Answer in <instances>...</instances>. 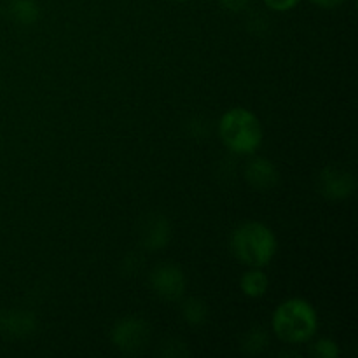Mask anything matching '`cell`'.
Returning <instances> with one entry per match:
<instances>
[{
	"label": "cell",
	"mask_w": 358,
	"mask_h": 358,
	"mask_svg": "<svg viewBox=\"0 0 358 358\" xmlns=\"http://www.w3.org/2000/svg\"><path fill=\"white\" fill-rule=\"evenodd\" d=\"M229 245L236 261L248 268H266L278 252L276 234L257 220L240 224L231 234Z\"/></svg>",
	"instance_id": "cell-1"
},
{
	"label": "cell",
	"mask_w": 358,
	"mask_h": 358,
	"mask_svg": "<svg viewBox=\"0 0 358 358\" xmlns=\"http://www.w3.org/2000/svg\"><path fill=\"white\" fill-rule=\"evenodd\" d=\"M271 327L276 338L287 345L311 341L318 331V313L303 297H290L273 311Z\"/></svg>",
	"instance_id": "cell-2"
},
{
	"label": "cell",
	"mask_w": 358,
	"mask_h": 358,
	"mask_svg": "<svg viewBox=\"0 0 358 358\" xmlns=\"http://www.w3.org/2000/svg\"><path fill=\"white\" fill-rule=\"evenodd\" d=\"M219 138L236 156H254L264 140L257 115L245 107H233L219 119Z\"/></svg>",
	"instance_id": "cell-3"
},
{
	"label": "cell",
	"mask_w": 358,
	"mask_h": 358,
	"mask_svg": "<svg viewBox=\"0 0 358 358\" xmlns=\"http://www.w3.org/2000/svg\"><path fill=\"white\" fill-rule=\"evenodd\" d=\"M112 345L124 353H140L150 341V325L140 317H124L110 331Z\"/></svg>",
	"instance_id": "cell-4"
},
{
	"label": "cell",
	"mask_w": 358,
	"mask_h": 358,
	"mask_svg": "<svg viewBox=\"0 0 358 358\" xmlns=\"http://www.w3.org/2000/svg\"><path fill=\"white\" fill-rule=\"evenodd\" d=\"M149 283L152 292L159 299L175 303L184 296L187 280H185V273L182 271L180 266L173 264V262H163L150 271Z\"/></svg>",
	"instance_id": "cell-5"
},
{
	"label": "cell",
	"mask_w": 358,
	"mask_h": 358,
	"mask_svg": "<svg viewBox=\"0 0 358 358\" xmlns=\"http://www.w3.org/2000/svg\"><path fill=\"white\" fill-rule=\"evenodd\" d=\"M355 177L338 168H325L318 177V191L327 199H346L355 192Z\"/></svg>",
	"instance_id": "cell-6"
},
{
	"label": "cell",
	"mask_w": 358,
	"mask_h": 358,
	"mask_svg": "<svg viewBox=\"0 0 358 358\" xmlns=\"http://www.w3.org/2000/svg\"><path fill=\"white\" fill-rule=\"evenodd\" d=\"M245 178L257 191H269L280 182V171L268 157H254L245 168Z\"/></svg>",
	"instance_id": "cell-7"
},
{
	"label": "cell",
	"mask_w": 358,
	"mask_h": 358,
	"mask_svg": "<svg viewBox=\"0 0 358 358\" xmlns=\"http://www.w3.org/2000/svg\"><path fill=\"white\" fill-rule=\"evenodd\" d=\"M37 329V318L34 313L23 310H10L0 313V332L9 338H27Z\"/></svg>",
	"instance_id": "cell-8"
},
{
	"label": "cell",
	"mask_w": 358,
	"mask_h": 358,
	"mask_svg": "<svg viewBox=\"0 0 358 358\" xmlns=\"http://www.w3.org/2000/svg\"><path fill=\"white\" fill-rule=\"evenodd\" d=\"M170 238H171V227L166 217L157 215L154 217V219L147 220V227L142 233L143 247L149 248V250L152 252L163 250V248H166Z\"/></svg>",
	"instance_id": "cell-9"
},
{
	"label": "cell",
	"mask_w": 358,
	"mask_h": 358,
	"mask_svg": "<svg viewBox=\"0 0 358 358\" xmlns=\"http://www.w3.org/2000/svg\"><path fill=\"white\" fill-rule=\"evenodd\" d=\"M240 289L243 292V296L250 297V299H259L269 289L268 275L262 271V268H250L241 276Z\"/></svg>",
	"instance_id": "cell-10"
},
{
	"label": "cell",
	"mask_w": 358,
	"mask_h": 358,
	"mask_svg": "<svg viewBox=\"0 0 358 358\" xmlns=\"http://www.w3.org/2000/svg\"><path fill=\"white\" fill-rule=\"evenodd\" d=\"M7 10H9L13 21L23 24V27L37 23V20L41 17V7L35 0H10Z\"/></svg>",
	"instance_id": "cell-11"
},
{
	"label": "cell",
	"mask_w": 358,
	"mask_h": 358,
	"mask_svg": "<svg viewBox=\"0 0 358 358\" xmlns=\"http://www.w3.org/2000/svg\"><path fill=\"white\" fill-rule=\"evenodd\" d=\"M182 317L192 327H199L206 322L208 318V306L205 304V301L198 299V297H191V299H185L182 304Z\"/></svg>",
	"instance_id": "cell-12"
},
{
	"label": "cell",
	"mask_w": 358,
	"mask_h": 358,
	"mask_svg": "<svg viewBox=\"0 0 358 358\" xmlns=\"http://www.w3.org/2000/svg\"><path fill=\"white\" fill-rule=\"evenodd\" d=\"M268 334L264 332V329L255 327L245 334L243 341H241V345H243L241 348H243V352L255 355V353H261L268 346Z\"/></svg>",
	"instance_id": "cell-13"
},
{
	"label": "cell",
	"mask_w": 358,
	"mask_h": 358,
	"mask_svg": "<svg viewBox=\"0 0 358 358\" xmlns=\"http://www.w3.org/2000/svg\"><path fill=\"white\" fill-rule=\"evenodd\" d=\"M311 353L318 358H338L341 355V350H339V345L334 339L322 338L311 345Z\"/></svg>",
	"instance_id": "cell-14"
},
{
	"label": "cell",
	"mask_w": 358,
	"mask_h": 358,
	"mask_svg": "<svg viewBox=\"0 0 358 358\" xmlns=\"http://www.w3.org/2000/svg\"><path fill=\"white\" fill-rule=\"evenodd\" d=\"M299 2L301 0H264V6L275 13H287V10L294 9Z\"/></svg>",
	"instance_id": "cell-15"
},
{
	"label": "cell",
	"mask_w": 358,
	"mask_h": 358,
	"mask_svg": "<svg viewBox=\"0 0 358 358\" xmlns=\"http://www.w3.org/2000/svg\"><path fill=\"white\" fill-rule=\"evenodd\" d=\"M220 6L227 10H233V13H240V10L247 9L250 0H219Z\"/></svg>",
	"instance_id": "cell-16"
},
{
	"label": "cell",
	"mask_w": 358,
	"mask_h": 358,
	"mask_svg": "<svg viewBox=\"0 0 358 358\" xmlns=\"http://www.w3.org/2000/svg\"><path fill=\"white\" fill-rule=\"evenodd\" d=\"M315 6L322 7V9H336V7L343 6L346 0H311Z\"/></svg>",
	"instance_id": "cell-17"
},
{
	"label": "cell",
	"mask_w": 358,
	"mask_h": 358,
	"mask_svg": "<svg viewBox=\"0 0 358 358\" xmlns=\"http://www.w3.org/2000/svg\"><path fill=\"white\" fill-rule=\"evenodd\" d=\"M173 2H191V0H173Z\"/></svg>",
	"instance_id": "cell-18"
}]
</instances>
